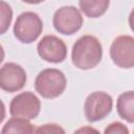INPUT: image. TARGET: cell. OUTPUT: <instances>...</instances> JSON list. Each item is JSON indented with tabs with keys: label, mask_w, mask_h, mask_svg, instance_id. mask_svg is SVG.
Here are the masks:
<instances>
[{
	"label": "cell",
	"mask_w": 134,
	"mask_h": 134,
	"mask_svg": "<svg viewBox=\"0 0 134 134\" xmlns=\"http://www.w3.org/2000/svg\"><path fill=\"white\" fill-rule=\"evenodd\" d=\"M4 118H5V106L4 103L0 99V125L4 120Z\"/></svg>",
	"instance_id": "16"
},
{
	"label": "cell",
	"mask_w": 134,
	"mask_h": 134,
	"mask_svg": "<svg viewBox=\"0 0 134 134\" xmlns=\"http://www.w3.org/2000/svg\"><path fill=\"white\" fill-rule=\"evenodd\" d=\"M110 57L119 68L130 69L134 66V39L132 36L124 35L117 37L111 44Z\"/></svg>",
	"instance_id": "7"
},
{
	"label": "cell",
	"mask_w": 134,
	"mask_h": 134,
	"mask_svg": "<svg viewBox=\"0 0 134 134\" xmlns=\"http://www.w3.org/2000/svg\"><path fill=\"white\" fill-rule=\"evenodd\" d=\"M104 132L106 134H129L128 128L124 124L118 122V121L108 125Z\"/></svg>",
	"instance_id": "14"
},
{
	"label": "cell",
	"mask_w": 134,
	"mask_h": 134,
	"mask_svg": "<svg viewBox=\"0 0 134 134\" xmlns=\"http://www.w3.org/2000/svg\"><path fill=\"white\" fill-rule=\"evenodd\" d=\"M134 92L132 90L121 93L116 103V110L118 115L126 121L133 124L134 121Z\"/></svg>",
	"instance_id": "10"
},
{
	"label": "cell",
	"mask_w": 134,
	"mask_h": 134,
	"mask_svg": "<svg viewBox=\"0 0 134 134\" xmlns=\"http://www.w3.org/2000/svg\"><path fill=\"white\" fill-rule=\"evenodd\" d=\"M37 51L42 60L53 64L63 62L67 57V46L65 42L52 35L45 36L41 39L38 43Z\"/></svg>",
	"instance_id": "8"
},
{
	"label": "cell",
	"mask_w": 134,
	"mask_h": 134,
	"mask_svg": "<svg viewBox=\"0 0 134 134\" xmlns=\"http://www.w3.org/2000/svg\"><path fill=\"white\" fill-rule=\"evenodd\" d=\"M36 133H64V129H62L59 125L55 124H46L43 125L41 127H39L38 129L35 130Z\"/></svg>",
	"instance_id": "15"
},
{
	"label": "cell",
	"mask_w": 134,
	"mask_h": 134,
	"mask_svg": "<svg viewBox=\"0 0 134 134\" xmlns=\"http://www.w3.org/2000/svg\"><path fill=\"white\" fill-rule=\"evenodd\" d=\"M43 30V22L38 14L24 12L17 17L14 25L15 37L24 44L35 42Z\"/></svg>",
	"instance_id": "3"
},
{
	"label": "cell",
	"mask_w": 134,
	"mask_h": 134,
	"mask_svg": "<svg viewBox=\"0 0 134 134\" xmlns=\"http://www.w3.org/2000/svg\"><path fill=\"white\" fill-rule=\"evenodd\" d=\"M4 49H3V47H2V45L0 44V64L2 63V61L4 60Z\"/></svg>",
	"instance_id": "18"
},
{
	"label": "cell",
	"mask_w": 134,
	"mask_h": 134,
	"mask_svg": "<svg viewBox=\"0 0 134 134\" xmlns=\"http://www.w3.org/2000/svg\"><path fill=\"white\" fill-rule=\"evenodd\" d=\"M103 58V46L97 38L85 35L76 40L72 46V64L82 70L94 68Z\"/></svg>",
	"instance_id": "1"
},
{
	"label": "cell",
	"mask_w": 134,
	"mask_h": 134,
	"mask_svg": "<svg viewBox=\"0 0 134 134\" xmlns=\"http://www.w3.org/2000/svg\"><path fill=\"white\" fill-rule=\"evenodd\" d=\"M67 80L65 74L55 68H47L42 70L36 77V91L44 98H55L60 96L66 89Z\"/></svg>",
	"instance_id": "2"
},
{
	"label": "cell",
	"mask_w": 134,
	"mask_h": 134,
	"mask_svg": "<svg viewBox=\"0 0 134 134\" xmlns=\"http://www.w3.org/2000/svg\"><path fill=\"white\" fill-rule=\"evenodd\" d=\"M27 81L25 70L16 63H6L0 68V89L6 92L21 90Z\"/></svg>",
	"instance_id": "9"
},
{
	"label": "cell",
	"mask_w": 134,
	"mask_h": 134,
	"mask_svg": "<svg viewBox=\"0 0 134 134\" xmlns=\"http://www.w3.org/2000/svg\"><path fill=\"white\" fill-rule=\"evenodd\" d=\"M34 126L29 122V119L21 118V117H13L6 121L4 127L1 130V133L9 134V133H34Z\"/></svg>",
	"instance_id": "12"
},
{
	"label": "cell",
	"mask_w": 134,
	"mask_h": 134,
	"mask_svg": "<svg viewBox=\"0 0 134 134\" xmlns=\"http://www.w3.org/2000/svg\"><path fill=\"white\" fill-rule=\"evenodd\" d=\"M40 110L41 102L39 97L30 91H25L16 95L9 105V113L13 117L35 119L39 115Z\"/></svg>",
	"instance_id": "6"
},
{
	"label": "cell",
	"mask_w": 134,
	"mask_h": 134,
	"mask_svg": "<svg viewBox=\"0 0 134 134\" xmlns=\"http://www.w3.org/2000/svg\"><path fill=\"white\" fill-rule=\"evenodd\" d=\"M79 5L88 18H98L109 8L110 0H79Z\"/></svg>",
	"instance_id": "11"
},
{
	"label": "cell",
	"mask_w": 134,
	"mask_h": 134,
	"mask_svg": "<svg viewBox=\"0 0 134 134\" xmlns=\"http://www.w3.org/2000/svg\"><path fill=\"white\" fill-rule=\"evenodd\" d=\"M113 107L112 96L104 91H95L90 93L84 104V112L88 121L95 122L104 119Z\"/></svg>",
	"instance_id": "5"
},
{
	"label": "cell",
	"mask_w": 134,
	"mask_h": 134,
	"mask_svg": "<svg viewBox=\"0 0 134 134\" xmlns=\"http://www.w3.org/2000/svg\"><path fill=\"white\" fill-rule=\"evenodd\" d=\"M22 1L25 3H28V4H39L45 0H22Z\"/></svg>",
	"instance_id": "17"
},
{
	"label": "cell",
	"mask_w": 134,
	"mask_h": 134,
	"mask_svg": "<svg viewBox=\"0 0 134 134\" xmlns=\"http://www.w3.org/2000/svg\"><path fill=\"white\" fill-rule=\"evenodd\" d=\"M52 24L59 34L70 36L81 29L83 25V17L75 6H62L53 14Z\"/></svg>",
	"instance_id": "4"
},
{
	"label": "cell",
	"mask_w": 134,
	"mask_h": 134,
	"mask_svg": "<svg viewBox=\"0 0 134 134\" xmlns=\"http://www.w3.org/2000/svg\"><path fill=\"white\" fill-rule=\"evenodd\" d=\"M12 20L13 9L10 5L7 2L0 0V35H3L8 30L12 24Z\"/></svg>",
	"instance_id": "13"
}]
</instances>
